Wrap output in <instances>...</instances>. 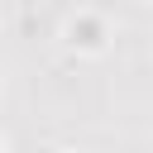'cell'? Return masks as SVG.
I'll return each instance as SVG.
<instances>
[{"label":"cell","instance_id":"obj_1","mask_svg":"<svg viewBox=\"0 0 153 153\" xmlns=\"http://www.w3.org/2000/svg\"><path fill=\"white\" fill-rule=\"evenodd\" d=\"M76 38H81L86 48H96V43H100V29H96V24H72V43H76Z\"/></svg>","mask_w":153,"mask_h":153}]
</instances>
